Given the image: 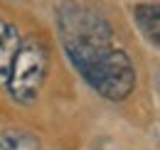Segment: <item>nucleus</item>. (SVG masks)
I'll return each mask as SVG.
<instances>
[{
	"instance_id": "nucleus-1",
	"label": "nucleus",
	"mask_w": 160,
	"mask_h": 150,
	"mask_svg": "<svg viewBox=\"0 0 160 150\" xmlns=\"http://www.w3.org/2000/svg\"><path fill=\"white\" fill-rule=\"evenodd\" d=\"M62 47L86 84L103 98L123 101L136 86L131 57L113 44V30L96 8L81 0H64L57 8Z\"/></svg>"
},
{
	"instance_id": "nucleus-2",
	"label": "nucleus",
	"mask_w": 160,
	"mask_h": 150,
	"mask_svg": "<svg viewBox=\"0 0 160 150\" xmlns=\"http://www.w3.org/2000/svg\"><path fill=\"white\" fill-rule=\"evenodd\" d=\"M47 49L37 37H25L18 25L0 18V86L18 103H30L47 76Z\"/></svg>"
},
{
	"instance_id": "nucleus-3",
	"label": "nucleus",
	"mask_w": 160,
	"mask_h": 150,
	"mask_svg": "<svg viewBox=\"0 0 160 150\" xmlns=\"http://www.w3.org/2000/svg\"><path fill=\"white\" fill-rule=\"evenodd\" d=\"M140 32L150 39L155 47H160V2H143L133 10Z\"/></svg>"
},
{
	"instance_id": "nucleus-4",
	"label": "nucleus",
	"mask_w": 160,
	"mask_h": 150,
	"mask_svg": "<svg viewBox=\"0 0 160 150\" xmlns=\"http://www.w3.org/2000/svg\"><path fill=\"white\" fill-rule=\"evenodd\" d=\"M0 150H42V145L32 133L8 128V131H0Z\"/></svg>"
}]
</instances>
